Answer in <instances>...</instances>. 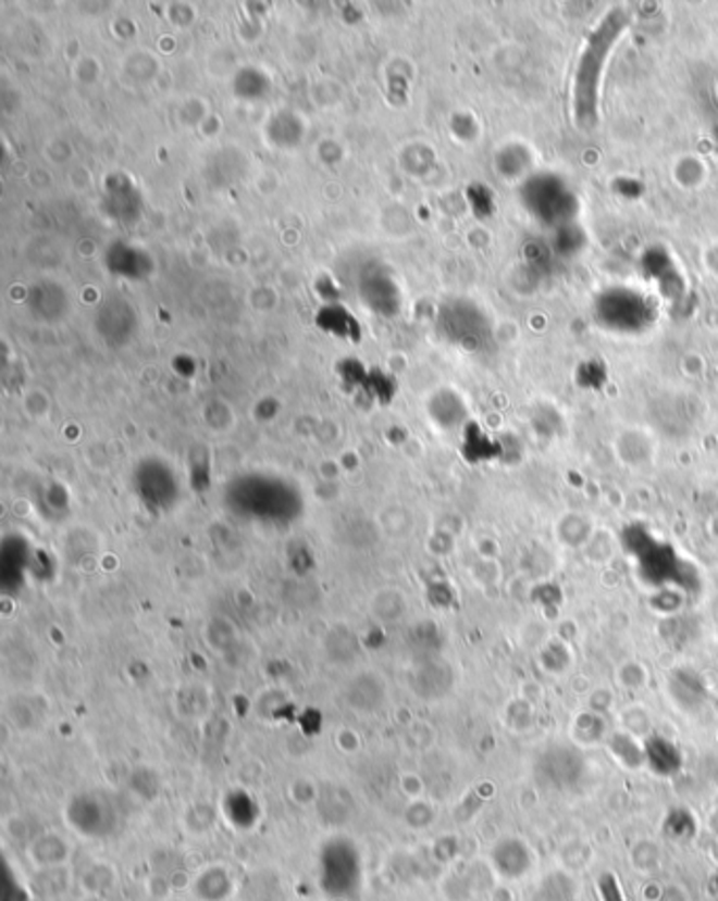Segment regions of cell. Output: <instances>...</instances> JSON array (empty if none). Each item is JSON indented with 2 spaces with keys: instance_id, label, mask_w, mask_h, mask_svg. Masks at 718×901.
I'll use <instances>...</instances> for the list:
<instances>
[{
  "instance_id": "cell-1",
  "label": "cell",
  "mask_w": 718,
  "mask_h": 901,
  "mask_svg": "<svg viewBox=\"0 0 718 901\" xmlns=\"http://www.w3.org/2000/svg\"><path fill=\"white\" fill-rule=\"evenodd\" d=\"M621 30L623 28H621L620 17L611 15L587 40L584 55L578 67V76H575V114L580 118H586L587 114L594 112V100H596L594 80L601 76L603 66H605L603 60H607L609 49L618 40Z\"/></svg>"
}]
</instances>
